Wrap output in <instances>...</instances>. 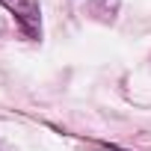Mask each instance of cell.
<instances>
[{
	"mask_svg": "<svg viewBox=\"0 0 151 151\" xmlns=\"http://www.w3.org/2000/svg\"><path fill=\"white\" fill-rule=\"evenodd\" d=\"M18 21L21 33L27 39H42V9L36 0H0Z\"/></svg>",
	"mask_w": 151,
	"mask_h": 151,
	"instance_id": "1",
	"label": "cell"
},
{
	"mask_svg": "<svg viewBox=\"0 0 151 151\" xmlns=\"http://www.w3.org/2000/svg\"><path fill=\"white\" fill-rule=\"evenodd\" d=\"M0 151H18V148H12V145H6L3 139H0Z\"/></svg>",
	"mask_w": 151,
	"mask_h": 151,
	"instance_id": "2",
	"label": "cell"
}]
</instances>
